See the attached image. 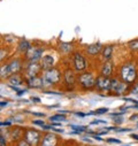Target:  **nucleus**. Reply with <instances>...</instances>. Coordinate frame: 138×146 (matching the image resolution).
Segmentation results:
<instances>
[{
	"mask_svg": "<svg viewBox=\"0 0 138 146\" xmlns=\"http://www.w3.org/2000/svg\"><path fill=\"white\" fill-rule=\"evenodd\" d=\"M120 77L122 82L127 84H132L136 82L138 77V72L136 69V66L132 63H125L120 69Z\"/></svg>",
	"mask_w": 138,
	"mask_h": 146,
	"instance_id": "nucleus-1",
	"label": "nucleus"
},
{
	"mask_svg": "<svg viewBox=\"0 0 138 146\" xmlns=\"http://www.w3.org/2000/svg\"><path fill=\"white\" fill-rule=\"evenodd\" d=\"M61 72L60 70L55 69V68H51L47 70H44L43 74V80H44V84L45 85H53L56 84L61 81Z\"/></svg>",
	"mask_w": 138,
	"mask_h": 146,
	"instance_id": "nucleus-2",
	"label": "nucleus"
},
{
	"mask_svg": "<svg viewBox=\"0 0 138 146\" xmlns=\"http://www.w3.org/2000/svg\"><path fill=\"white\" fill-rule=\"evenodd\" d=\"M78 82L82 89L84 90H90L93 86H96V78L91 72H83L78 76Z\"/></svg>",
	"mask_w": 138,
	"mask_h": 146,
	"instance_id": "nucleus-3",
	"label": "nucleus"
},
{
	"mask_svg": "<svg viewBox=\"0 0 138 146\" xmlns=\"http://www.w3.org/2000/svg\"><path fill=\"white\" fill-rule=\"evenodd\" d=\"M24 137H25V140L30 144V146H37L40 140V133L33 129L27 130L24 133Z\"/></svg>",
	"mask_w": 138,
	"mask_h": 146,
	"instance_id": "nucleus-4",
	"label": "nucleus"
},
{
	"mask_svg": "<svg viewBox=\"0 0 138 146\" xmlns=\"http://www.w3.org/2000/svg\"><path fill=\"white\" fill-rule=\"evenodd\" d=\"M96 88L100 91H109L111 89V80L109 77L100 75L96 78Z\"/></svg>",
	"mask_w": 138,
	"mask_h": 146,
	"instance_id": "nucleus-5",
	"label": "nucleus"
},
{
	"mask_svg": "<svg viewBox=\"0 0 138 146\" xmlns=\"http://www.w3.org/2000/svg\"><path fill=\"white\" fill-rule=\"evenodd\" d=\"M27 58L29 60V62H38L42 59V54H43V48H38V47H31L27 53Z\"/></svg>",
	"mask_w": 138,
	"mask_h": 146,
	"instance_id": "nucleus-6",
	"label": "nucleus"
},
{
	"mask_svg": "<svg viewBox=\"0 0 138 146\" xmlns=\"http://www.w3.org/2000/svg\"><path fill=\"white\" fill-rule=\"evenodd\" d=\"M73 62H74V68H75V70H77V71L84 70V69L86 68V66H88L85 58H84L81 53H75V54H74Z\"/></svg>",
	"mask_w": 138,
	"mask_h": 146,
	"instance_id": "nucleus-7",
	"label": "nucleus"
},
{
	"mask_svg": "<svg viewBox=\"0 0 138 146\" xmlns=\"http://www.w3.org/2000/svg\"><path fill=\"white\" fill-rule=\"evenodd\" d=\"M40 70H42L40 63H38V62H29V64L27 66V69H25V74H27L28 78L36 77Z\"/></svg>",
	"mask_w": 138,
	"mask_h": 146,
	"instance_id": "nucleus-8",
	"label": "nucleus"
},
{
	"mask_svg": "<svg viewBox=\"0 0 138 146\" xmlns=\"http://www.w3.org/2000/svg\"><path fill=\"white\" fill-rule=\"evenodd\" d=\"M63 78H64V83L69 88V89H73L76 84V77H75V74L72 69H67L64 71V75H63Z\"/></svg>",
	"mask_w": 138,
	"mask_h": 146,
	"instance_id": "nucleus-9",
	"label": "nucleus"
},
{
	"mask_svg": "<svg viewBox=\"0 0 138 146\" xmlns=\"http://www.w3.org/2000/svg\"><path fill=\"white\" fill-rule=\"evenodd\" d=\"M27 83H28V86H29V88H31V89H42V88H44V86H45L43 77L40 78V77H38V76L28 78Z\"/></svg>",
	"mask_w": 138,
	"mask_h": 146,
	"instance_id": "nucleus-10",
	"label": "nucleus"
},
{
	"mask_svg": "<svg viewBox=\"0 0 138 146\" xmlns=\"http://www.w3.org/2000/svg\"><path fill=\"white\" fill-rule=\"evenodd\" d=\"M58 137L55 133H46L42 140V146H56Z\"/></svg>",
	"mask_w": 138,
	"mask_h": 146,
	"instance_id": "nucleus-11",
	"label": "nucleus"
},
{
	"mask_svg": "<svg viewBox=\"0 0 138 146\" xmlns=\"http://www.w3.org/2000/svg\"><path fill=\"white\" fill-rule=\"evenodd\" d=\"M40 67L43 70H47V69H51L53 68V64H54V58L50 54L47 55H44L42 59H40Z\"/></svg>",
	"mask_w": 138,
	"mask_h": 146,
	"instance_id": "nucleus-12",
	"label": "nucleus"
},
{
	"mask_svg": "<svg viewBox=\"0 0 138 146\" xmlns=\"http://www.w3.org/2000/svg\"><path fill=\"white\" fill-rule=\"evenodd\" d=\"M101 75L102 76H106V77H109V76H112V74H113V63H112V61H109V60H106V62L102 64V67H101Z\"/></svg>",
	"mask_w": 138,
	"mask_h": 146,
	"instance_id": "nucleus-13",
	"label": "nucleus"
},
{
	"mask_svg": "<svg viewBox=\"0 0 138 146\" xmlns=\"http://www.w3.org/2000/svg\"><path fill=\"white\" fill-rule=\"evenodd\" d=\"M102 50V45L100 43H96V44H92V45H89L86 47V53L89 55H97L98 53H100Z\"/></svg>",
	"mask_w": 138,
	"mask_h": 146,
	"instance_id": "nucleus-14",
	"label": "nucleus"
},
{
	"mask_svg": "<svg viewBox=\"0 0 138 146\" xmlns=\"http://www.w3.org/2000/svg\"><path fill=\"white\" fill-rule=\"evenodd\" d=\"M8 64H9L12 74H17V72H20V70L22 69V62L20 59H14Z\"/></svg>",
	"mask_w": 138,
	"mask_h": 146,
	"instance_id": "nucleus-15",
	"label": "nucleus"
},
{
	"mask_svg": "<svg viewBox=\"0 0 138 146\" xmlns=\"http://www.w3.org/2000/svg\"><path fill=\"white\" fill-rule=\"evenodd\" d=\"M12 71L9 68V64H4L0 67V80H7L12 76Z\"/></svg>",
	"mask_w": 138,
	"mask_h": 146,
	"instance_id": "nucleus-16",
	"label": "nucleus"
},
{
	"mask_svg": "<svg viewBox=\"0 0 138 146\" xmlns=\"http://www.w3.org/2000/svg\"><path fill=\"white\" fill-rule=\"evenodd\" d=\"M113 52H114L113 45H107V46H105V47H102V50H101V55H102V58L105 59V60H109V59L112 58V55H113Z\"/></svg>",
	"mask_w": 138,
	"mask_h": 146,
	"instance_id": "nucleus-17",
	"label": "nucleus"
},
{
	"mask_svg": "<svg viewBox=\"0 0 138 146\" xmlns=\"http://www.w3.org/2000/svg\"><path fill=\"white\" fill-rule=\"evenodd\" d=\"M8 83L9 85H13V86H20L22 83H23V80L20 75L17 74H13L9 78H8Z\"/></svg>",
	"mask_w": 138,
	"mask_h": 146,
	"instance_id": "nucleus-18",
	"label": "nucleus"
},
{
	"mask_svg": "<svg viewBox=\"0 0 138 146\" xmlns=\"http://www.w3.org/2000/svg\"><path fill=\"white\" fill-rule=\"evenodd\" d=\"M30 48H31V44H30L28 40L23 39V40H21V42L19 43V51H20L21 53H27Z\"/></svg>",
	"mask_w": 138,
	"mask_h": 146,
	"instance_id": "nucleus-19",
	"label": "nucleus"
},
{
	"mask_svg": "<svg viewBox=\"0 0 138 146\" xmlns=\"http://www.w3.org/2000/svg\"><path fill=\"white\" fill-rule=\"evenodd\" d=\"M128 85L129 84H127V83H124V82H120V84L117 85V88H116V90H115V94H123L124 92H127L128 91Z\"/></svg>",
	"mask_w": 138,
	"mask_h": 146,
	"instance_id": "nucleus-20",
	"label": "nucleus"
},
{
	"mask_svg": "<svg viewBox=\"0 0 138 146\" xmlns=\"http://www.w3.org/2000/svg\"><path fill=\"white\" fill-rule=\"evenodd\" d=\"M50 120H51L52 122H61V121H64V120H66V115L62 114V113H58V114H55V115L50 116Z\"/></svg>",
	"mask_w": 138,
	"mask_h": 146,
	"instance_id": "nucleus-21",
	"label": "nucleus"
},
{
	"mask_svg": "<svg viewBox=\"0 0 138 146\" xmlns=\"http://www.w3.org/2000/svg\"><path fill=\"white\" fill-rule=\"evenodd\" d=\"M108 111H109L108 108L102 107V108H98V109H96L94 112H90V113H88V115H102V114H106Z\"/></svg>",
	"mask_w": 138,
	"mask_h": 146,
	"instance_id": "nucleus-22",
	"label": "nucleus"
},
{
	"mask_svg": "<svg viewBox=\"0 0 138 146\" xmlns=\"http://www.w3.org/2000/svg\"><path fill=\"white\" fill-rule=\"evenodd\" d=\"M108 130H114L115 132H120V133L132 131V129H130V128H117V127H108V128H107V131H108Z\"/></svg>",
	"mask_w": 138,
	"mask_h": 146,
	"instance_id": "nucleus-23",
	"label": "nucleus"
},
{
	"mask_svg": "<svg viewBox=\"0 0 138 146\" xmlns=\"http://www.w3.org/2000/svg\"><path fill=\"white\" fill-rule=\"evenodd\" d=\"M70 128L74 130V133H82V132H84V131H86V127L85 125H70Z\"/></svg>",
	"mask_w": 138,
	"mask_h": 146,
	"instance_id": "nucleus-24",
	"label": "nucleus"
},
{
	"mask_svg": "<svg viewBox=\"0 0 138 146\" xmlns=\"http://www.w3.org/2000/svg\"><path fill=\"white\" fill-rule=\"evenodd\" d=\"M12 137H13L14 140L20 139L22 137V130H21V128H15L14 131H13V133H12Z\"/></svg>",
	"mask_w": 138,
	"mask_h": 146,
	"instance_id": "nucleus-25",
	"label": "nucleus"
},
{
	"mask_svg": "<svg viewBox=\"0 0 138 146\" xmlns=\"http://www.w3.org/2000/svg\"><path fill=\"white\" fill-rule=\"evenodd\" d=\"M119 84H120V81L117 78H112L111 80V89H109V91L111 92H115V90H116Z\"/></svg>",
	"mask_w": 138,
	"mask_h": 146,
	"instance_id": "nucleus-26",
	"label": "nucleus"
},
{
	"mask_svg": "<svg viewBox=\"0 0 138 146\" xmlns=\"http://www.w3.org/2000/svg\"><path fill=\"white\" fill-rule=\"evenodd\" d=\"M129 48L131 51H138V38L137 39H133L131 42H129Z\"/></svg>",
	"mask_w": 138,
	"mask_h": 146,
	"instance_id": "nucleus-27",
	"label": "nucleus"
},
{
	"mask_svg": "<svg viewBox=\"0 0 138 146\" xmlns=\"http://www.w3.org/2000/svg\"><path fill=\"white\" fill-rule=\"evenodd\" d=\"M60 48L63 50L64 52H69V51H72V44H69V43H61L60 44Z\"/></svg>",
	"mask_w": 138,
	"mask_h": 146,
	"instance_id": "nucleus-28",
	"label": "nucleus"
},
{
	"mask_svg": "<svg viewBox=\"0 0 138 146\" xmlns=\"http://www.w3.org/2000/svg\"><path fill=\"white\" fill-rule=\"evenodd\" d=\"M7 50H4V48H1L0 50V61H1L3 59H5L6 56H7Z\"/></svg>",
	"mask_w": 138,
	"mask_h": 146,
	"instance_id": "nucleus-29",
	"label": "nucleus"
},
{
	"mask_svg": "<svg viewBox=\"0 0 138 146\" xmlns=\"http://www.w3.org/2000/svg\"><path fill=\"white\" fill-rule=\"evenodd\" d=\"M107 143H112V144H121L120 139H115V138H107L106 139Z\"/></svg>",
	"mask_w": 138,
	"mask_h": 146,
	"instance_id": "nucleus-30",
	"label": "nucleus"
},
{
	"mask_svg": "<svg viewBox=\"0 0 138 146\" xmlns=\"http://www.w3.org/2000/svg\"><path fill=\"white\" fill-rule=\"evenodd\" d=\"M106 123H107V121H105V120H94L91 122V124H106Z\"/></svg>",
	"mask_w": 138,
	"mask_h": 146,
	"instance_id": "nucleus-31",
	"label": "nucleus"
},
{
	"mask_svg": "<svg viewBox=\"0 0 138 146\" xmlns=\"http://www.w3.org/2000/svg\"><path fill=\"white\" fill-rule=\"evenodd\" d=\"M32 124H34V125H40V127H43L45 123H44V121L43 120H34V121H32Z\"/></svg>",
	"mask_w": 138,
	"mask_h": 146,
	"instance_id": "nucleus-32",
	"label": "nucleus"
},
{
	"mask_svg": "<svg viewBox=\"0 0 138 146\" xmlns=\"http://www.w3.org/2000/svg\"><path fill=\"white\" fill-rule=\"evenodd\" d=\"M17 146H30V144L27 141V140H20Z\"/></svg>",
	"mask_w": 138,
	"mask_h": 146,
	"instance_id": "nucleus-33",
	"label": "nucleus"
},
{
	"mask_svg": "<svg viewBox=\"0 0 138 146\" xmlns=\"http://www.w3.org/2000/svg\"><path fill=\"white\" fill-rule=\"evenodd\" d=\"M6 145V139L4 138V136L0 135V146H5Z\"/></svg>",
	"mask_w": 138,
	"mask_h": 146,
	"instance_id": "nucleus-34",
	"label": "nucleus"
},
{
	"mask_svg": "<svg viewBox=\"0 0 138 146\" xmlns=\"http://www.w3.org/2000/svg\"><path fill=\"white\" fill-rule=\"evenodd\" d=\"M45 93L47 94H54V96H61V92H55V91H45Z\"/></svg>",
	"mask_w": 138,
	"mask_h": 146,
	"instance_id": "nucleus-35",
	"label": "nucleus"
},
{
	"mask_svg": "<svg viewBox=\"0 0 138 146\" xmlns=\"http://www.w3.org/2000/svg\"><path fill=\"white\" fill-rule=\"evenodd\" d=\"M1 125L8 127V125H12V122H11V121H6V122H0V127H1Z\"/></svg>",
	"mask_w": 138,
	"mask_h": 146,
	"instance_id": "nucleus-36",
	"label": "nucleus"
},
{
	"mask_svg": "<svg viewBox=\"0 0 138 146\" xmlns=\"http://www.w3.org/2000/svg\"><path fill=\"white\" fill-rule=\"evenodd\" d=\"M122 122H123V119L122 117H117V119L114 120V123H116V124H121Z\"/></svg>",
	"mask_w": 138,
	"mask_h": 146,
	"instance_id": "nucleus-37",
	"label": "nucleus"
},
{
	"mask_svg": "<svg viewBox=\"0 0 138 146\" xmlns=\"http://www.w3.org/2000/svg\"><path fill=\"white\" fill-rule=\"evenodd\" d=\"M131 93H133V94H138V83L135 85V88L132 89V92Z\"/></svg>",
	"mask_w": 138,
	"mask_h": 146,
	"instance_id": "nucleus-38",
	"label": "nucleus"
},
{
	"mask_svg": "<svg viewBox=\"0 0 138 146\" xmlns=\"http://www.w3.org/2000/svg\"><path fill=\"white\" fill-rule=\"evenodd\" d=\"M75 115L77 116H81V117H84V116H88V114H84V113H80V112H76Z\"/></svg>",
	"mask_w": 138,
	"mask_h": 146,
	"instance_id": "nucleus-39",
	"label": "nucleus"
},
{
	"mask_svg": "<svg viewBox=\"0 0 138 146\" xmlns=\"http://www.w3.org/2000/svg\"><path fill=\"white\" fill-rule=\"evenodd\" d=\"M130 137H131L132 139H135V140H138V133H131Z\"/></svg>",
	"mask_w": 138,
	"mask_h": 146,
	"instance_id": "nucleus-40",
	"label": "nucleus"
},
{
	"mask_svg": "<svg viewBox=\"0 0 138 146\" xmlns=\"http://www.w3.org/2000/svg\"><path fill=\"white\" fill-rule=\"evenodd\" d=\"M27 92V89H24V90H20L19 92H17V96H22V94H24Z\"/></svg>",
	"mask_w": 138,
	"mask_h": 146,
	"instance_id": "nucleus-41",
	"label": "nucleus"
},
{
	"mask_svg": "<svg viewBox=\"0 0 138 146\" xmlns=\"http://www.w3.org/2000/svg\"><path fill=\"white\" fill-rule=\"evenodd\" d=\"M93 138H94L96 140H99V141H102V140H104L102 138H100V136H97V135H96V136H93Z\"/></svg>",
	"mask_w": 138,
	"mask_h": 146,
	"instance_id": "nucleus-42",
	"label": "nucleus"
},
{
	"mask_svg": "<svg viewBox=\"0 0 138 146\" xmlns=\"http://www.w3.org/2000/svg\"><path fill=\"white\" fill-rule=\"evenodd\" d=\"M33 115H36V116H42V117H44L45 116V114H43V113H32Z\"/></svg>",
	"mask_w": 138,
	"mask_h": 146,
	"instance_id": "nucleus-43",
	"label": "nucleus"
},
{
	"mask_svg": "<svg viewBox=\"0 0 138 146\" xmlns=\"http://www.w3.org/2000/svg\"><path fill=\"white\" fill-rule=\"evenodd\" d=\"M32 100L36 101V102H39V101H40V99H39L38 97H32Z\"/></svg>",
	"mask_w": 138,
	"mask_h": 146,
	"instance_id": "nucleus-44",
	"label": "nucleus"
},
{
	"mask_svg": "<svg viewBox=\"0 0 138 146\" xmlns=\"http://www.w3.org/2000/svg\"><path fill=\"white\" fill-rule=\"evenodd\" d=\"M52 125H53V127H61V123H60V122H54Z\"/></svg>",
	"mask_w": 138,
	"mask_h": 146,
	"instance_id": "nucleus-45",
	"label": "nucleus"
},
{
	"mask_svg": "<svg viewBox=\"0 0 138 146\" xmlns=\"http://www.w3.org/2000/svg\"><path fill=\"white\" fill-rule=\"evenodd\" d=\"M8 102L7 101H0V106H6Z\"/></svg>",
	"mask_w": 138,
	"mask_h": 146,
	"instance_id": "nucleus-46",
	"label": "nucleus"
},
{
	"mask_svg": "<svg viewBox=\"0 0 138 146\" xmlns=\"http://www.w3.org/2000/svg\"><path fill=\"white\" fill-rule=\"evenodd\" d=\"M137 117H138V115H132V116L130 117V120H132V121H133V119H137Z\"/></svg>",
	"mask_w": 138,
	"mask_h": 146,
	"instance_id": "nucleus-47",
	"label": "nucleus"
},
{
	"mask_svg": "<svg viewBox=\"0 0 138 146\" xmlns=\"http://www.w3.org/2000/svg\"><path fill=\"white\" fill-rule=\"evenodd\" d=\"M122 146H131V145H122Z\"/></svg>",
	"mask_w": 138,
	"mask_h": 146,
	"instance_id": "nucleus-48",
	"label": "nucleus"
}]
</instances>
